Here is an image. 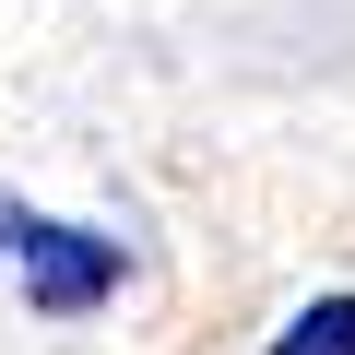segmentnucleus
Listing matches in <instances>:
<instances>
[{
  "mask_svg": "<svg viewBox=\"0 0 355 355\" xmlns=\"http://www.w3.org/2000/svg\"><path fill=\"white\" fill-rule=\"evenodd\" d=\"M12 261H24V296L48 320H95L119 296V237L95 225H60V214H12Z\"/></svg>",
  "mask_w": 355,
  "mask_h": 355,
  "instance_id": "1",
  "label": "nucleus"
},
{
  "mask_svg": "<svg viewBox=\"0 0 355 355\" xmlns=\"http://www.w3.org/2000/svg\"><path fill=\"white\" fill-rule=\"evenodd\" d=\"M272 355H355V296H308V308L272 331Z\"/></svg>",
  "mask_w": 355,
  "mask_h": 355,
  "instance_id": "2",
  "label": "nucleus"
},
{
  "mask_svg": "<svg viewBox=\"0 0 355 355\" xmlns=\"http://www.w3.org/2000/svg\"><path fill=\"white\" fill-rule=\"evenodd\" d=\"M0 249H12V214H0Z\"/></svg>",
  "mask_w": 355,
  "mask_h": 355,
  "instance_id": "3",
  "label": "nucleus"
}]
</instances>
